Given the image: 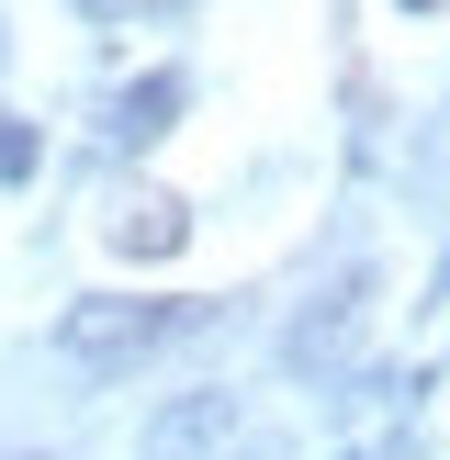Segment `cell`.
<instances>
[{"mask_svg": "<svg viewBox=\"0 0 450 460\" xmlns=\"http://www.w3.org/2000/svg\"><path fill=\"white\" fill-rule=\"evenodd\" d=\"M202 304H135V292H79V304L57 314V359H79V371H124V359H147L158 337H180Z\"/></svg>", "mask_w": 450, "mask_h": 460, "instance_id": "obj_1", "label": "cell"}, {"mask_svg": "<svg viewBox=\"0 0 450 460\" xmlns=\"http://www.w3.org/2000/svg\"><path fill=\"white\" fill-rule=\"evenodd\" d=\"M360 314H372V270L349 259V270H338V281L315 292L304 314H292V337H282V359H292V371H304V382H327L338 359H349V337H360Z\"/></svg>", "mask_w": 450, "mask_h": 460, "instance_id": "obj_2", "label": "cell"}, {"mask_svg": "<svg viewBox=\"0 0 450 460\" xmlns=\"http://www.w3.org/2000/svg\"><path fill=\"white\" fill-rule=\"evenodd\" d=\"M225 438H237V394L202 382V394H169L147 427H135V460H214Z\"/></svg>", "mask_w": 450, "mask_h": 460, "instance_id": "obj_3", "label": "cell"}, {"mask_svg": "<svg viewBox=\"0 0 450 460\" xmlns=\"http://www.w3.org/2000/svg\"><path fill=\"white\" fill-rule=\"evenodd\" d=\"M102 236L124 247V259H180V247H192V202L158 191V180H124V191L102 202Z\"/></svg>", "mask_w": 450, "mask_h": 460, "instance_id": "obj_4", "label": "cell"}, {"mask_svg": "<svg viewBox=\"0 0 450 460\" xmlns=\"http://www.w3.org/2000/svg\"><path fill=\"white\" fill-rule=\"evenodd\" d=\"M180 112H192V79H180V67H147V79H124L102 102V135H112V146H158Z\"/></svg>", "mask_w": 450, "mask_h": 460, "instance_id": "obj_5", "label": "cell"}, {"mask_svg": "<svg viewBox=\"0 0 450 460\" xmlns=\"http://www.w3.org/2000/svg\"><path fill=\"white\" fill-rule=\"evenodd\" d=\"M45 169V135L34 124H12V112H0V180H34Z\"/></svg>", "mask_w": 450, "mask_h": 460, "instance_id": "obj_6", "label": "cell"}, {"mask_svg": "<svg viewBox=\"0 0 450 460\" xmlns=\"http://www.w3.org/2000/svg\"><path fill=\"white\" fill-rule=\"evenodd\" d=\"M90 22H135V12H169V0H79Z\"/></svg>", "mask_w": 450, "mask_h": 460, "instance_id": "obj_7", "label": "cell"}, {"mask_svg": "<svg viewBox=\"0 0 450 460\" xmlns=\"http://www.w3.org/2000/svg\"><path fill=\"white\" fill-rule=\"evenodd\" d=\"M394 12H450V0H394Z\"/></svg>", "mask_w": 450, "mask_h": 460, "instance_id": "obj_8", "label": "cell"}, {"mask_svg": "<svg viewBox=\"0 0 450 460\" xmlns=\"http://www.w3.org/2000/svg\"><path fill=\"white\" fill-rule=\"evenodd\" d=\"M0 460H34V449H0Z\"/></svg>", "mask_w": 450, "mask_h": 460, "instance_id": "obj_9", "label": "cell"}]
</instances>
